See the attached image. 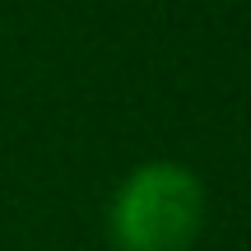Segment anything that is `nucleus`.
<instances>
[{"mask_svg": "<svg viewBox=\"0 0 251 251\" xmlns=\"http://www.w3.org/2000/svg\"><path fill=\"white\" fill-rule=\"evenodd\" d=\"M205 181L177 158H149L117 181L107 200L112 251H191L205 233Z\"/></svg>", "mask_w": 251, "mask_h": 251, "instance_id": "nucleus-1", "label": "nucleus"}]
</instances>
